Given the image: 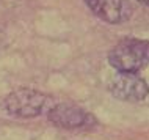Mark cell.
Wrapping results in <instances>:
<instances>
[{
  "label": "cell",
  "instance_id": "6da1fadb",
  "mask_svg": "<svg viewBox=\"0 0 149 140\" xmlns=\"http://www.w3.org/2000/svg\"><path fill=\"white\" fill-rule=\"evenodd\" d=\"M107 60L118 73H138L149 65V41L124 38L108 52Z\"/></svg>",
  "mask_w": 149,
  "mask_h": 140
},
{
  "label": "cell",
  "instance_id": "7a4b0ae2",
  "mask_svg": "<svg viewBox=\"0 0 149 140\" xmlns=\"http://www.w3.org/2000/svg\"><path fill=\"white\" fill-rule=\"evenodd\" d=\"M49 96L38 90L19 88L11 91L5 99V109L16 118H35L47 107Z\"/></svg>",
  "mask_w": 149,
  "mask_h": 140
},
{
  "label": "cell",
  "instance_id": "3957f363",
  "mask_svg": "<svg viewBox=\"0 0 149 140\" xmlns=\"http://www.w3.org/2000/svg\"><path fill=\"white\" fill-rule=\"evenodd\" d=\"M108 90L116 99L127 102L143 101L149 94V85L136 73H116L108 83Z\"/></svg>",
  "mask_w": 149,
  "mask_h": 140
},
{
  "label": "cell",
  "instance_id": "277c9868",
  "mask_svg": "<svg viewBox=\"0 0 149 140\" xmlns=\"http://www.w3.org/2000/svg\"><path fill=\"white\" fill-rule=\"evenodd\" d=\"M49 120L52 125L63 127V129H79V127H85L91 121V115L86 113L82 107L75 106V104H55L50 107L47 112Z\"/></svg>",
  "mask_w": 149,
  "mask_h": 140
},
{
  "label": "cell",
  "instance_id": "5b68a950",
  "mask_svg": "<svg viewBox=\"0 0 149 140\" xmlns=\"http://www.w3.org/2000/svg\"><path fill=\"white\" fill-rule=\"evenodd\" d=\"M85 3L93 14L108 24H123L132 16L129 0H85Z\"/></svg>",
  "mask_w": 149,
  "mask_h": 140
},
{
  "label": "cell",
  "instance_id": "8992f818",
  "mask_svg": "<svg viewBox=\"0 0 149 140\" xmlns=\"http://www.w3.org/2000/svg\"><path fill=\"white\" fill-rule=\"evenodd\" d=\"M140 3H143V5H146V6H149V0H138Z\"/></svg>",
  "mask_w": 149,
  "mask_h": 140
}]
</instances>
